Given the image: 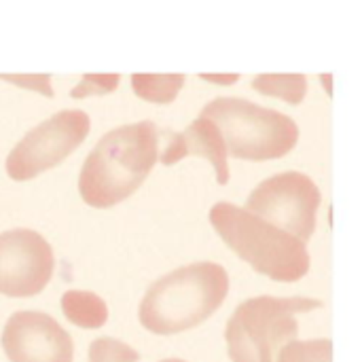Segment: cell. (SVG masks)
I'll return each mask as SVG.
<instances>
[{
    "mask_svg": "<svg viewBox=\"0 0 362 362\" xmlns=\"http://www.w3.org/2000/svg\"><path fill=\"white\" fill-rule=\"evenodd\" d=\"M320 202V189L310 176L282 172L255 187L248 195L246 210L305 244L316 229Z\"/></svg>",
    "mask_w": 362,
    "mask_h": 362,
    "instance_id": "6",
    "label": "cell"
},
{
    "mask_svg": "<svg viewBox=\"0 0 362 362\" xmlns=\"http://www.w3.org/2000/svg\"><path fill=\"white\" fill-rule=\"evenodd\" d=\"M168 138L165 151L161 155L163 165H174L187 155H199L206 157L214 172L216 180L221 185L229 182V161H227V144L225 138L218 129V125L206 117H197L185 132L174 134V132H163Z\"/></svg>",
    "mask_w": 362,
    "mask_h": 362,
    "instance_id": "10",
    "label": "cell"
},
{
    "mask_svg": "<svg viewBox=\"0 0 362 362\" xmlns=\"http://www.w3.org/2000/svg\"><path fill=\"white\" fill-rule=\"evenodd\" d=\"M91 121L83 110H59L28 132L6 157V174L13 180H32L59 165L89 136Z\"/></svg>",
    "mask_w": 362,
    "mask_h": 362,
    "instance_id": "7",
    "label": "cell"
},
{
    "mask_svg": "<svg viewBox=\"0 0 362 362\" xmlns=\"http://www.w3.org/2000/svg\"><path fill=\"white\" fill-rule=\"evenodd\" d=\"M119 85V74H87L74 89H72V98H87V95H102L112 91Z\"/></svg>",
    "mask_w": 362,
    "mask_h": 362,
    "instance_id": "16",
    "label": "cell"
},
{
    "mask_svg": "<svg viewBox=\"0 0 362 362\" xmlns=\"http://www.w3.org/2000/svg\"><path fill=\"white\" fill-rule=\"evenodd\" d=\"M161 362H187V361H180V358H168V361H161Z\"/></svg>",
    "mask_w": 362,
    "mask_h": 362,
    "instance_id": "18",
    "label": "cell"
},
{
    "mask_svg": "<svg viewBox=\"0 0 362 362\" xmlns=\"http://www.w3.org/2000/svg\"><path fill=\"white\" fill-rule=\"evenodd\" d=\"M185 85V74H134V93L153 104H170Z\"/></svg>",
    "mask_w": 362,
    "mask_h": 362,
    "instance_id": "12",
    "label": "cell"
},
{
    "mask_svg": "<svg viewBox=\"0 0 362 362\" xmlns=\"http://www.w3.org/2000/svg\"><path fill=\"white\" fill-rule=\"evenodd\" d=\"M210 223L240 259L276 282H297L310 272L305 244L246 208L218 202L210 210Z\"/></svg>",
    "mask_w": 362,
    "mask_h": 362,
    "instance_id": "3",
    "label": "cell"
},
{
    "mask_svg": "<svg viewBox=\"0 0 362 362\" xmlns=\"http://www.w3.org/2000/svg\"><path fill=\"white\" fill-rule=\"evenodd\" d=\"M0 341L11 362H72L74 356L70 333L42 312H15Z\"/></svg>",
    "mask_w": 362,
    "mask_h": 362,
    "instance_id": "9",
    "label": "cell"
},
{
    "mask_svg": "<svg viewBox=\"0 0 362 362\" xmlns=\"http://www.w3.org/2000/svg\"><path fill=\"white\" fill-rule=\"evenodd\" d=\"M278 362H333V341L331 339H312V341H291L286 344Z\"/></svg>",
    "mask_w": 362,
    "mask_h": 362,
    "instance_id": "14",
    "label": "cell"
},
{
    "mask_svg": "<svg viewBox=\"0 0 362 362\" xmlns=\"http://www.w3.org/2000/svg\"><path fill=\"white\" fill-rule=\"evenodd\" d=\"M159 159V132L153 121L110 129L87 155L78 193L91 208H112L146 180Z\"/></svg>",
    "mask_w": 362,
    "mask_h": 362,
    "instance_id": "1",
    "label": "cell"
},
{
    "mask_svg": "<svg viewBox=\"0 0 362 362\" xmlns=\"http://www.w3.org/2000/svg\"><path fill=\"white\" fill-rule=\"evenodd\" d=\"M53 250L32 229L0 233V295L34 297L53 276Z\"/></svg>",
    "mask_w": 362,
    "mask_h": 362,
    "instance_id": "8",
    "label": "cell"
},
{
    "mask_svg": "<svg viewBox=\"0 0 362 362\" xmlns=\"http://www.w3.org/2000/svg\"><path fill=\"white\" fill-rule=\"evenodd\" d=\"M252 87L263 95L282 98L288 104H299L305 98L308 81L303 74H261L252 81Z\"/></svg>",
    "mask_w": 362,
    "mask_h": 362,
    "instance_id": "13",
    "label": "cell"
},
{
    "mask_svg": "<svg viewBox=\"0 0 362 362\" xmlns=\"http://www.w3.org/2000/svg\"><path fill=\"white\" fill-rule=\"evenodd\" d=\"M202 117L218 125L227 151L244 161L284 157L299 140V127L291 117L242 98H216L204 106Z\"/></svg>",
    "mask_w": 362,
    "mask_h": 362,
    "instance_id": "5",
    "label": "cell"
},
{
    "mask_svg": "<svg viewBox=\"0 0 362 362\" xmlns=\"http://www.w3.org/2000/svg\"><path fill=\"white\" fill-rule=\"evenodd\" d=\"M4 81H13V83H19V85H25V87H36V89H40L42 91V95H53V91H51V85H47V74H38V78L36 81H23L21 76H8V74H0Z\"/></svg>",
    "mask_w": 362,
    "mask_h": 362,
    "instance_id": "17",
    "label": "cell"
},
{
    "mask_svg": "<svg viewBox=\"0 0 362 362\" xmlns=\"http://www.w3.org/2000/svg\"><path fill=\"white\" fill-rule=\"evenodd\" d=\"M229 293V276L218 263H193L153 282L138 316L155 335H176L208 320Z\"/></svg>",
    "mask_w": 362,
    "mask_h": 362,
    "instance_id": "2",
    "label": "cell"
},
{
    "mask_svg": "<svg viewBox=\"0 0 362 362\" xmlns=\"http://www.w3.org/2000/svg\"><path fill=\"white\" fill-rule=\"evenodd\" d=\"M322 308L310 297H255L235 308L225 339L231 362H278L280 350L297 339L295 314Z\"/></svg>",
    "mask_w": 362,
    "mask_h": 362,
    "instance_id": "4",
    "label": "cell"
},
{
    "mask_svg": "<svg viewBox=\"0 0 362 362\" xmlns=\"http://www.w3.org/2000/svg\"><path fill=\"white\" fill-rule=\"evenodd\" d=\"M140 354L115 337L93 339L89 346V362H138Z\"/></svg>",
    "mask_w": 362,
    "mask_h": 362,
    "instance_id": "15",
    "label": "cell"
},
{
    "mask_svg": "<svg viewBox=\"0 0 362 362\" xmlns=\"http://www.w3.org/2000/svg\"><path fill=\"white\" fill-rule=\"evenodd\" d=\"M62 312L81 329H100L108 320V308L104 299L89 291H66L62 295Z\"/></svg>",
    "mask_w": 362,
    "mask_h": 362,
    "instance_id": "11",
    "label": "cell"
}]
</instances>
